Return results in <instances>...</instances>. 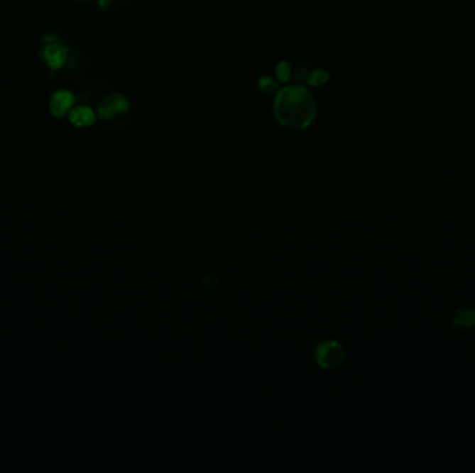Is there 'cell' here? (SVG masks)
Here are the masks:
<instances>
[{
	"label": "cell",
	"mask_w": 475,
	"mask_h": 473,
	"mask_svg": "<svg viewBox=\"0 0 475 473\" xmlns=\"http://www.w3.org/2000/svg\"><path fill=\"white\" fill-rule=\"evenodd\" d=\"M75 101V96L70 91L65 89H60L58 92H55L50 101H49V110L52 113V116L62 118L65 114H68L74 106Z\"/></svg>",
	"instance_id": "4"
},
{
	"label": "cell",
	"mask_w": 475,
	"mask_h": 473,
	"mask_svg": "<svg viewBox=\"0 0 475 473\" xmlns=\"http://www.w3.org/2000/svg\"><path fill=\"white\" fill-rule=\"evenodd\" d=\"M257 88L266 95L275 96L280 91V82L270 75H261L257 79Z\"/></svg>",
	"instance_id": "7"
},
{
	"label": "cell",
	"mask_w": 475,
	"mask_h": 473,
	"mask_svg": "<svg viewBox=\"0 0 475 473\" xmlns=\"http://www.w3.org/2000/svg\"><path fill=\"white\" fill-rule=\"evenodd\" d=\"M80 1H88V0H80Z\"/></svg>",
	"instance_id": "11"
},
{
	"label": "cell",
	"mask_w": 475,
	"mask_h": 473,
	"mask_svg": "<svg viewBox=\"0 0 475 473\" xmlns=\"http://www.w3.org/2000/svg\"><path fill=\"white\" fill-rule=\"evenodd\" d=\"M129 108L131 104L128 97L121 94H110L102 99L100 104L97 106L96 116L103 121H110L127 114Z\"/></svg>",
	"instance_id": "2"
},
{
	"label": "cell",
	"mask_w": 475,
	"mask_h": 473,
	"mask_svg": "<svg viewBox=\"0 0 475 473\" xmlns=\"http://www.w3.org/2000/svg\"><path fill=\"white\" fill-rule=\"evenodd\" d=\"M275 79L280 82V84H289V81L292 79L293 77V69H292V65L283 60L280 63L275 65Z\"/></svg>",
	"instance_id": "9"
},
{
	"label": "cell",
	"mask_w": 475,
	"mask_h": 473,
	"mask_svg": "<svg viewBox=\"0 0 475 473\" xmlns=\"http://www.w3.org/2000/svg\"><path fill=\"white\" fill-rule=\"evenodd\" d=\"M453 325L456 328H473L475 325V308H462L453 316Z\"/></svg>",
	"instance_id": "6"
},
{
	"label": "cell",
	"mask_w": 475,
	"mask_h": 473,
	"mask_svg": "<svg viewBox=\"0 0 475 473\" xmlns=\"http://www.w3.org/2000/svg\"><path fill=\"white\" fill-rule=\"evenodd\" d=\"M40 56L50 69H60L68 60V49L63 43L52 40L42 48Z\"/></svg>",
	"instance_id": "3"
},
{
	"label": "cell",
	"mask_w": 475,
	"mask_h": 473,
	"mask_svg": "<svg viewBox=\"0 0 475 473\" xmlns=\"http://www.w3.org/2000/svg\"><path fill=\"white\" fill-rule=\"evenodd\" d=\"M274 116L283 126L306 129L316 120V97L303 85H286L274 97Z\"/></svg>",
	"instance_id": "1"
},
{
	"label": "cell",
	"mask_w": 475,
	"mask_h": 473,
	"mask_svg": "<svg viewBox=\"0 0 475 473\" xmlns=\"http://www.w3.org/2000/svg\"><path fill=\"white\" fill-rule=\"evenodd\" d=\"M328 81H329V72L327 69L317 68L315 71L309 72L305 82L312 88H320V87L325 85Z\"/></svg>",
	"instance_id": "8"
},
{
	"label": "cell",
	"mask_w": 475,
	"mask_h": 473,
	"mask_svg": "<svg viewBox=\"0 0 475 473\" xmlns=\"http://www.w3.org/2000/svg\"><path fill=\"white\" fill-rule=\"evenodd\" d=\"M110 1L111 0H97V6H99V9L104 10V9H107L110 6Z\"/></svg>",
	"instance_id": "10"
},
{
	"label": "cell",
	"mask_w": 475,
	"mask_h": 473,
	"mask_svg": "<svg viewBox=\"0 0 475 473\" xmlns=\"http://www.w3.org/2000/svg\"><path fill=\"white\" fill-rule=\"evenodd\" d=\"M68 121L77 128L94 126L96 113L88 106H78L75 108H71V111L68 113Z\"/></svg>",
	"instance_id": "5"
}]
</instances>
